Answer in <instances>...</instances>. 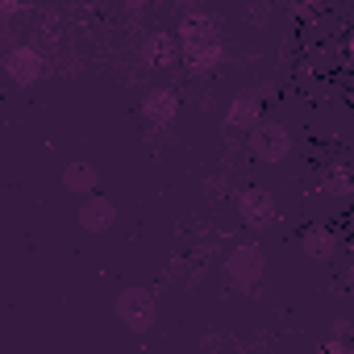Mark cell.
<instances>
[{
    "instance_id": "1",
    "label": "cell",
    "mask_w": 354,
    "mask_h": 354,
    "mask_svg": "<svg viewBox=\"0 0 354 354\" xmlns=\"http://www.w3.org/2000/svg\"><path fill=\"white\" fill-rule=\"evenodd\" d=\"M175 34H180V38H175V46H180V59L188 63L192 75H209V71L221 67V59H225V42L217 38V26H213L209 13L188 9Z\"/></svg>"
},
{
    "instance_id": "2",
    "label": "cell",
    "mask_w": 354,
    "mask_h": 354,
    "mask_svg": "<svg viewBox=\"0 0 354 354\" xmlns=\"http://www.w3.org/2000/svg\"><path fill=\"white\" fill-rule=\"evenodd\" d=\"M113 313H117V321H121L129 333H150L154 321H158V296H154L150 288H142V283H129V288L117 292Z\"/></svg>"
},
{
    "instance_id": "3",
    "label": "cell",
    "mask_w": 354,
    "mask_h": 354,
    "mask_svg": "<svg viewBox=\"0 0 354 354\" xmlns=\"http://www.w3.org/2000/svg\"><path fill=\"white\" fill-rule=\"evenodd\" d=\"M246 150H250L254 162H267V167L288 162V154H292V129H288L283 121H267V117H263V121L250 129Z\"/></svg>"
},
{
    "instance_id": "4",
    "label": "cell",
    "mask_w": 354,
    "mask_h": 354,
    "mask_svg": "<svg viewBox=\"0 0 354 354\" xmlns=\"http://www.w3.org/2000/svg\"><path fill=\"white\" fill-rule=\"evenodd\" d=\"M263 275H267V254H263L259 242H242V246H234L225 254V279H230V288L254 292L263 283Z\"/></svg>"
},
{
    "instance_id": "5",
    "label": "cell",
    "mask_w": 354,
    "mask_h": 354,
    "mask_svg": "<svg viewBox=\"0 0 354 354\" xmlns=\"http://www.w3.org/2000/svg\"><path fill=\"white\" fill-rule=\"evenodd\" d=\"M234 205H238V221L246 230H254V234H263V230H271L279 221V205H275V196L267 188H242L234 196Z\"/></svg>"
},
{
    "instance_id": "6",
    "label": "cell",
    "mask_w": 354,
    "mask_h": 354,
    "mask_svg": "<svg viewBox=\"0 0 354 354\" xmlns=\"http://www.w3.org/2000/svg\"><path fill=\"white\" fill-rule=\"evenodd\" d=\"M267 96H275V88H271V84L242 88V92L230 100V109H225V125H230V129H238V133H250V129L263 121V104H267Z\"/></svg>"
},
{
    "instance_id": "7",
    "label": "cell",
    "mask_w": 354,
    "mask_h": 354,
    "mask_svg": "<svg viewBox=\"0 0 354 354\" xmlns=\"http://www.w3.org/2000/svg\"><path fill=\"white\" fill-rule=\"evenodd\" d=\"M5 75L17 84V88H34L46 80V59L34 50V46H13L5 55Z\"/></svg>"
},
{
    "instance_id": "8",
    "label": "cell",
    "mask_w": 354,
    "mask_h": 354,
    "mask_svg": "<svg viewBox=\"0 0 354 354\" xmlns=\"http://www.w3.org/2000/svg\"><path fill=\"white\" fill-rule=\"evenodd\" d=\"M75 221H80V230H84V234H109V230L117 225V205H113L109 196L92 192V196H84V201H80Z\"/></svg>"
},
{
    "instance_id": "9",
    "label": "cell",
    "mask_w": 354,
    "mask_h": 354,
    "mask_svg": "<svg viewBox=\"0 0 354 354\" xmlns=\"http://www.w3.org/2000/svg\"><path fill=\"white\" fill-rule=\"evenodd\" d=\"M175 113H180V96H175L171 88H150L146 96H142V117L150 121V125H171L175 121Z\"/></svg>"
},
{
    "instance_id": "10",
    "label": "cell",
    "mask_w": 354,
    "mask_h": 354,
    "mask_svg": "<svg viewBox=\"0 0 354 354\" xmlns=\"http://www.w3.org/2000/svg\"><path fill=\"white\" fill-rule=\"evenodd\" d=\"M300 250H304V259H313V263H333V259H337V234L325 230V225H308V230L300 234Z\"/></svg>"
},
{
    "instance_id": "11",
    "label": "cell",
    "mask_w": 354,
    "mask_h": 354,
    "mask_svg": "<svg viewBox=\"0 0 354 354\" xmlns=\"http://www.w3.org/2000/svg\"><path fill=\"white\" fill-rule=\"evenodd\" d=\"M175 59H180V46H175L171 34H146V42H142L146 67H175Z\"/></svg>"
},
{
    "instance_id": "12",
    "label": "cell",
    "mask_w": 354,
    "mask_h": 354,
    "mask_svg": "<svg viewBox=\"0 0 354 354\" xmlns=\"http://www.w3.org/2000/svg\"><path fill=\"white\" fill-rule=\"evenodd\" d=\"M96 184H100V175H96V167H88V162H67L63 167V188L71 192V196H92L96 192Z\"/></svg>"
},
{
    "instance_id": "13",
    "label": "cell",
    "mask_w": 354,
    "mask_h": 354,
    "mask_svg": "<svg viewBox=\"0 0 354 354\" xmlns=\"http://www.w3.org/2000/svg\"><path fill=\"white\" fill-rule=\"evenodd\" d=\"M350 188H354V184H350V171H346V167H329V171L321 175V196H329V201H337V205L350 201Z\"/></svg>"
},
{
    "instance_id": "14",
    "label": "cell",
    "mask_w": 354,
    "mask_h": 354,
    "mask_svg": "<svg viewBox=\"0 0 354 354\" xmlns=\"http://www.w3.org/2000/svg\"><path fill=\"white\" fill-rule=\"evenodd\" d=\"M350 337H354V325L346 317H333L329 321V342H350Z\"/></svg>"
},
{
    "instance_id": "15",
    "label": "cell",
    "mask_w": 354,
    "mask_h": 354,
    "mask_svg": "<svg viewBox=\"0 0 354 354\" xmlns=\"http://www.w3.org/2000/svg\"><path fill=\"white\" fill-rule=\"evenodd\" d=\"M271 17H275L271 5H250V9H246V21H250V26H271Z\"/></svg>"
},
{
    "instance_id": "16",
    "label": "cell",
    "mask_w": 354,
    "mask_h": 354,
    "mask_svg": "<svg viewBox=\"0 0 354 354\" xmlns=\"http://www.w3.org/2000/svg\"><path fill=\"white\" fill-rule=\"evenodd\" d=\"M317 354H354V346H350V342H329V337H325V342L317 346Z\"/></svg>"
}]
</instances>
